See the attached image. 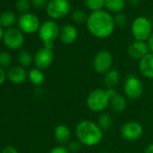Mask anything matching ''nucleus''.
Returning <instances> with one entry per match:
<instances>
[{"mask_svg": "<svg viewBox=\"0 0 153 153\" xmlns=\"http://www.w3.org/2000/svg\"><path fill=\"white\" fill-rule=\"evenodd\" d=\"M86 24L91 35L97 39H106L110 37L116 28L114 16L104 9L91 12L88 15Z\"/></svg>", "mask_w": 153, "mask_h": 153, "instance_id": "nucleus-1", "label": "nucleus"}, {"mask_svg": "<svg viewBox=\"0 0 153 153\" xmlns=\"http://www.w3.org/2000/svg\"><path fill=\"white\" fill-rule=\"evenodd\" d=\"M75 134L76 140L86 147H95L104 139V131L97 123L88 119L81 120L76 123Z\"/></svg>", "mask_w": 153, "mask_h": 153, "instance_id": "nucleus-2", "label": "nucleus"}, {"mask_svg": "<svg viewBox=\"0 0 153 153\" xmlns=\"http://www.w3.org/2000/svg\"><path fill=\"white\" fill-rule=\"evenodd\" d=\"M110 98L111 96L108 89L96 88L88 95L87 106L93 113H104L110 106Z\"/></svg>", "mask_w": 153, "mask_h": 153, "instance_id": "nucleus-3", "label": "nucleus"}, {"mask_svg": "<svg viewBox=\"0 0 153 153\" xmlns=\"http://www.w3.org/2000/svg\"><path fill=\"white\" fill-rule=\"evenodd\" d=\"M60 28L54 20H48L41 25L38 31L39 37L43 42V47L53 50L55 41L59 37Z\"/></svg>", "mask_w": 153, "mask_h": 153, "instance_id": "nucleus-4", "label": "nucleus"}, {"mask_svg": "<svg viewBox=\"0 0 153 153\" xmlns=\"http://www.w3.org/2000/svg\"><path fill=\"white\" fill-rule=\"evenodd\" d=\"M131 32L134 41L148 42L153 33V26L149 18L145 16H138L131 24Z\"/></svg>", "mask_w": 153, "mask_h": 153, "instance_id": "nucleus-5", "label": "nucleus"}, {"mask_svg": "<svg viewBox=\"0 0 153 153\" xmlns=\"http://www.w3.org/2000/svg\"><path fill=\"white\" fill-rule=\"evenodd\" d=\"M144 91L141 79L137 76L130 74L126 76L123 83V93L125 97L131 100L139 99Z\"/></svg>", "mask_w": 153, "mask_h": 153, "instance_id": "nucleus-6", "label": "nucleus"}, {"mask_svg": "<svg viewBox=\"0 0 153 153\" xmlns=\"http://www.w3.org/2000/svg\"><path fill=\"white\" fill-rule=\"evenodd\" d=\"M71 6L68 0H50L46 13L51 20H59L70 13Z\"/></svg>", "mask_w": 153, "mask_h": 153, "instance_id": "nucleus-7", "label": "nucleus"}, {"mask_svg": "<svg viewBox=\"0 0 153 153\" xmlns=\"http://www.w3.org/2000/svg\"><path fill=\"white\" fill-rule=\"evenodd\" d=\"M114 58L109 51H99L93 59V68L99 75H105L112 69Z\"/></svg>", "mask_w": 153, "mask_h": 153, "instance_id": "nucleus-8", "label": "nucleus"}, {"mask_svg": "<svg viewBox=\"0 0 153 153\" xmlns=\"http://www.w3.org/2000/svg\"><path fill=\"white\" fill-rule=\"evenodd\" d=\"M144 130L140 123L136 121H129L121 127L120 133L123 140L127 141H136L141 138Z\"/></svg>", "mask_w": 153, "mask_h": 153, "instance_id": "nucleus-9", "label": "nucleus"}, {"mask_svg": "<svg viewBox=\"0 0 153 153\" xmlns=\"http://www.w3.org/2000/svg\"><path fill=\"white\" fill-rule=\"evenodd\" d=\"M3 42L5 45L13 51L20 50L25 43V37L23 32L19 28L11 27L8 28L3 37Z\"/></svg>", "mask_w": 153, "mask_h": 153, "instance_id": "nucleus-10", "label": "nucleus"}, {"mask_svg": "<svg viewBox=\"0 0 153 153\" xmlns=\"http://www.w3.org/2000/svg\"><path fill=\"white\" fill-rule=\"evenodd\" d=\"M19 29L27 34H32L39 31L41 27V22L37 16L32 13L23 14L17 20Z\"/></svg>", "mask_w": 153, "mask_h": 153, "instance_id": "nucleus-11", "label": "nucleus"}, {"mask_svg": "<svg viewBox=\"0 0 153 153\" xmlns=\"http://www.w3.org/2000/svg\"><path fill=\"white\" fill-rule=\"evenodd\" d=\"M54 60V53L53 50H50L47 48L39 49L33 56V64L35 68L43 70L48 68Z\"/></svg>", "mask_w": 153, "mask_h": 153, "instance_id": "nucleus-12", "label": "nucleus"}, {"mask_svg": "<svg viewBox=\"0 0 153 153\" xmlns=\"http://www.w3.org/2000/svg\"><path fill=\"white\" fill-rule=\"evenodd\" d=\"M150 52L148 42H138L134 41L131 42L128 49H127V53L128 56L134 59V60H140L143 59L146 55H148Z\"/></svg>", "mask_w": 153, "mask_h": 153, "instance_id": "nucleus-13", "label": "nucleus"}, {"mask_svg": "<svg viewBox=\"0 0 153 153\" xmlns=\"http://www.w3.org/2000/svg\"><path fill=\"white\" fill-rule=\"evenodd\" d=\"M79 37V31L73 25H65L60 28L59 40L66 45L73 44Z\"/></svg>", "mask_w": 153, "mask_h": 153, "instance_id": "nucleus-14", "label": "nucleus"}, {"mask_svg": "<svg viewBox=\"0 0 153 153\" xmlns=\"http://www.w3.org/2000/svg\"><path fill=\"white\" fill-rule=\"evenodd\" d=\"M110 92V107L115 113H123L126 110L127 107V100L125 97L119 94L115 91L114 88L108 89Z\"/></svg>", "mask_w": 153, "mask_h": 153, "instance_id": "nucleus-15", "label": "nucleus"}, {"mask_svg": "<svg viewBox=\"0 0 153 153\" xmlns=\"http://www.w3.org/2000/svg\"><path fill=\"white\" fill-rule=\"evenodd\" d=\"M7 79L14 84H22L28 79V72L22 66H13L7 72Z\"/></svg>", "mask_w": 153, "mask_h": 153, "instance_id": "nucleus-16", "label": "nucleus"}, {"mask_svg": "<svg viewBox=\"0 0 153 153\" xmlns=\"http://www.w3.org/2000/svg\"><path fill=\"white\" fill-rule=\"evenodd\" d=\"M139 71L148 79H153V53L149 52L139 61Z\"/></svg>", "mask_w": 153, "mask_h": 153, "instance_id": "nucleus-17", "label": "nucleus"}, {"mask_svg": "<svg viewBox=\"0 0 153 153\" xmlns=\"http://www.w3.org/2000/svg\"><path fill=\"white\" fill-rule=\"evenodd\" d=\"M54 138L57 142L63 145L68 143L71 139V130L65 124H59L55 127L53 132Z\"/></svg>", "mask_w": 153, "mask_h": 153, "instance_id": "nucleus-18", "label": "nucleus"}, {"mask_svg": "<svg viewBox=\"0 0 153 153\" xmlns=\"http://www.w3.org/2000/svg\"><path fill=\"white\" fill-rule=\"evenodd\" d=\"M121 80V74L117 69H111L104 75V85L106 89L114 88Z\"/></svg>", "mask_w": 153, "mask_h": 153, "instance_id": "nucleus-19", "label": "nucleus"}, {"mask_svg": "<svg viewBox=\"0 0 153 153\" xmlns=\"http://www.w3.org/2000/svg\"><path fill=\"white\" fill-rule=\"evenodd\" d=\"M126 0H105V7L107 12L118 14L122 13V11L125 8Z\"/></svg>", "mask_w": 153, "mask_h": 153, "instance_id": "nucleus-20", "label": "nucleus"}, {"mask_svg": "<svg viewBox=\"0 0 153 153\" xmlns=\"http://www.w3.org/2000/svg\"><path fill=\"white\" fill-rule=\"evenodd\" d=\"M17 17L11 10H6L0 15V25L3 28H11L16 22Z\"/></svg>", "mask_w": 153, "mask_h": 153, "instance_id": "nucleus-21", "label": "nucleus"}, {"mask_svg": "<svg viewBox=\"0 0 153 153\" xmlns=\"http://www.w3.org/2000/svg\"><path fill=\"white\" fill-rule=\"evenodd\" d=\"M28 79L33 85L38 87V86H41L44 82L45 76H44L42 70L37 68H32L28 72Z\"/></svg>", "mask_w": 153, "mask_h": 153, "instance_id": "nucleus-22", "label": "nucleus"}, {"mask_svg": "<svg viewBox=\"0 0 153 153\" xmlns=\"http://www.w3.org/2000/svg\"><path fill=\"white\" fill-rule=\"evenodd\" d=\"M97 123L104 131H109L113 125V118L110 114L104 112L99 114Z\"/></svg>", "mask_w": 153, "mask_h": 153, "instance_id": "nucleus-23", "label": "nucleus"}, {"mask_svg": "<svg viewBox=\"0 0 153 153\" xmlns=\"http://www.w3.org/2000/svg\"><path fill=\"white\" fill-rule=\"evenodd\" d=\"M17 59H18V62L20 64V66H22L24 68H27V67L31 66L32 63H33V56L27 50L20 51Z\"/></svg>", "mask_w": 153, "mask_h": 153, "instance_id": "nucleus-24", "label": "nucleus"}, {"mask_svg": "<svg viewBox=\"0 0 153 153\" xmlns=\"http://www.w3.org/2000/svg\"><path fill=\"white\" fill-rule=\"evenodd\" d=\"M88 15L86 11L81 9H76L71 13V19L76 24H84L88 21Z\"/></svg>", "mask_w": 153, "mask_h": 153, "instance_id": "nucleus-25", "label": "nucleus"}, {"mask_svg": "<svg viewBox=\"0 0 153 153\" xmlns=\"http://www.w3.org/2000/svg\"><path fill=\"white\" fill-rule=\"evenodd\" d=\"M105 0H85V5L91 12L103 10Z\"/></svg>", "mask_w": 153, "mask_h": 153, "instance_id": "nucleus-26", "label": "nucleus"}, {"mask_svg": "<svg viewBox=\"0 0 153 153\" xmlns=\"http://www.w3.org/2000/svg\"><path fill=\"white\" fill-rule=\"evenodd\" d=\"M32 7V3L29 1V0H17L16 3V10L23 14H26L29 13V10Z\"/></svg>", "mask_w": 153, "mask_h": 153, "instance_id": "nucleus-27", "label": "nucleus"}, {"mask_svg": "<svg viewBox=\"0 0 153 153\" xmlns=\"http://www.w3.org/2000/svg\"><path fill=\"white\" fill-rule=\"evenodd\" d=\"M12 63V55L7 51L0 52V67L5 68L11 65Z\"/></svg>", "mask_w": 153, "mask_h": 153, "instance_id": "nucleus-28", "label": "nucleus"}, {"mask_svg": "<svg viewBox=\"0 0 153 153\" xmlns=\"http://www.w3.org/2000/svg\"><path fill=\"white\" fill-rule=\"evenodd\" d=\"M114 21L115 27L123 28L127 25V16L123 13H118L114 16Z\"/></svg>", "mask_w": 153, "mask_h": 153, "instance_id": "nucleus-29", "label": "nucleus"}, {"mask_svg": "<svg viewBox=\"0 0 153 153\" xmlns=\"http://www.w3.org/2000/svg\"><path fill=\"white\" fill-rule=\"evenodd\" d=\"M82 144L80 143V141H79L78 140H70L68 143L67 149H68L69 153H79L81 149H82Z\"/></svg>", "mask_w": 153, "mask_h": 153, "instance_id": "nucleus-30", "label": "nucleus"}, {"mask_svg": "<svg viewBox=\"0 0 153 153\" xmlns=\"http://www.w3.org/2000/svg\"><path fill=\"white\" fill-rule=\"evenodd\" d=\"M49 1L50 0H31V3L33 7H35L37 9H41L43 7L46 8Z\"/></svg>", "mask_w": 153, "mask_h": 153, "instance_id": "nucleus-31", "label": "nucleus"}, {"mask_svg": "<svg viewBox=\"0 0 153 153\" xmlns=\"http://www.w3.org/2000/svg\"><path fill=\"white\" fill-rule=\"evenodd\" d=\"M50 153H69V151L67 149V147H65L63 145H59V146H56L53 149H51Z\"/></svg>", "mask_w": 153, "mask_h": 153, "instance_id": "nucleus-32", "label": "nucleus"}, {"mask_svg": "<svg viewBox=\"0 0 153 153\" xmlns=\"http://www.w3.org/2000/svg\"><path fill=\"white\" fill-rule=\"evenodd\" d=\"M7 78V72L5 71V69L3 68L0 67V86H2L5 83Z\"/></svg>", "mask_w": 153, "mask_h": 153, "instance_id": "nucleus-33", "label": "nucleus"}, {"mask_svg": "<svg viewBox=\"0 0 153 153\" xmlns=\"http://www.w3.org/2000/svg\"><path fill=\"white\" fill-rule=\"evenodd\" d=\"M1 153H19V152L16 148H14L12 146H7L2 150Z\"/></svg>", "mask_w": 153, "mask_h": 153, "instance_id": "nucleus-34", "label": "nucleus"}, {"mask_svg": "<svg viewBox=\"0 0 153 153\" xmlns=\"http://www.w3.org/2000/svg\"><path fill=\"white\" fill-rule=\"evenodd\" d=\"M126 3L132 7H136L140 4V0H126Z\"/></svg>", "mask_w": 153, "mask_h": 153, "instance_id": "nucleus-35", "label": "nucleus"}, {"mask_svg": "<svg viewBox=\"0 0 153 153\" xmlns=\"http://www.w3.org/2000/svg\"><path fill=\"white\" fill-rule=\"evenodd\" d=\"M147 42H148V45H149V48L150 52L153 53V33H152V34L150 35V37H149V39L148 40Z\"/></svg>", "mask_w": 153, "mask_h": 153, "instance_id": "nucleus-36", "label": "nucleus"}, {"mask_svg": "<svg viewBox=\"0 0 153 153\" xmlns=\"http://www.w3.org/2000/svg\"><path fill=\"white\" fill-rule=\"evenodd\" d=\"M144 153H153V143H149L144 150Z\"/></svg>", "mask_w": 153, "mask_h": 153, "instance_id": "nucleus-37", "label": "nucleus"}, {"mask_svg": "<svg viewBox=\"0 0 153 153\" xmlns=\"http://www.w3.org/2000/svg\"><path fill=\"white\" fill-rule=\"evenodd\" d=\"M4 30H3V27L0 25V41H3V37H4Z\"/></svg>", "mask_w": 153, "mask_h": 153, "instance_id": "nucleus-38", "label": "nucleus"}, {"mask_svg": "<svg viewBox=\"0 0 153 153\" xmlns=\"http://www.w3.org/2000/svg\"><path fill=\"white\" fill-rule=\"evenodd\" d=\"M100 153H109V152H107V151H102V152H100Z\"/></svg>", "mask_w": 153, "mask_h": 153, "instance_id": "nucleus-39", "label": "nucleus"}, {"mask_svg": "<svg viewBox=\"0 0 153 153\" xmlns=\"http://www.w3.org/2000/svg\"><path fill=\"white\" fill-rule=\"evenodd\" d=\"M68 1H76V0H68Z\"/></svg>", "mask_w": 153, "mask_h": 153, "instance_id": "nucleus-40", "label": "nucleus"}]
</instances>
